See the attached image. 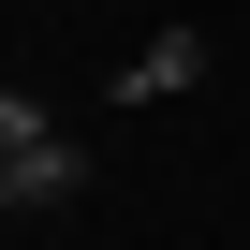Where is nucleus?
<instances>
[{
  "label": "nucleus",
  "mask_w": 250,
  "mask_h": 250,
  "mask_svg": "<svg viewBox=\"0 0 250 250\" xmlns=\"http://www.w3.org/2000/svg\"><path fill=\"white\" fill-rule=\"evenodd\" d=\"M74 191H88V147L30 88H0V221H15V206H74Z\"/></svg>",
  "instance_id": "nucleus-1"
},
{
  "label": "nucleus",
  "mask_w": 250,
  "mask_h": 250,
  "mask_svg": "<svg viewBox=\"0 0 250 250\" xmlns=\"http://www.w3.org/2000/svg\"><path fill=\"white\" fill-rule=\"evenodd\" d=\"M177 88H206V30H147L118 59V103H177Z\"/></svg>",
  "instance_id": "nucleus-2"
},
{
  "label": "nucleus",
  "mask_w": 250,
  "mask_h": 250,
  "mask_svg": "<svg viewBox=\"0 0 250 250\" xmlns=\"http://www.w3.org/2000/svg\"><path fill=\"white\" fill-rule=\"evenodd\" d=\"M0 250H15V235H0Z\"/></svg>",
  "instance_id": "nucleus-3"
}]
</instances>
